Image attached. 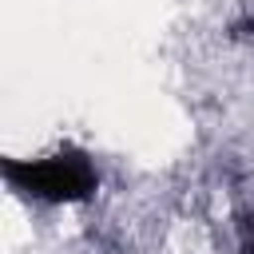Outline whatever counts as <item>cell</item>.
Instances as JSON below:
<instances>
[{
    "label": "cell",
    "instance_id": "cell-1",
    "mask_svg": "<svg viewBox=\"0 0 254 254\" xmlns=\"http://www.w3.org/2000/svg\"><path fill=\"white\" fill-rule=\"evenodd\" d=\"M4 179L44 202H79L95 190V171L79 151H60L48 159H8Z\"/></svg>",
    "mask_w": 254,
    "mask_h": 254
}]
</instances>
